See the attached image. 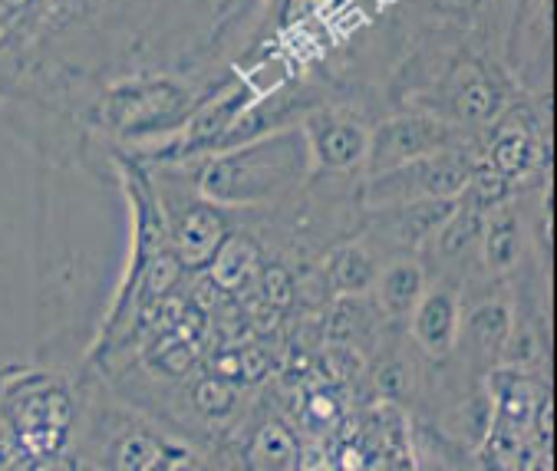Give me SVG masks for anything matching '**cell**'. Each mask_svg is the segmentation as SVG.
<instances>
[{
  "instance_id": "17",
  "label": "cell",
  "mask_w": 557,
  "mask_h": 471,
  "mask_svg": "<svg viewBox=\"0 0 557 471\" xmlns=\"http://www.w3.org/2000/svg\"><path fill=\"white\" fill-rule=\"evenodd\" d=\"M191 402H195V412L208 422H221L228 419L238 406V389L221 380V376H205L198 380V386L191 389Z\"/></svg>"
},
{
  "instance_id": "21",
  "label": "cell",
  "mask_w": 557,
  "mask_h": 471,
  "mask_svg": "<svg viewBox=\"0 0 557 471\" xmlns=\"http://www.w3.org/2000/svg\"><path fill=\"white\" fill-rule=\"evenodd\" d=\"M376 383H380V393H383V396H389V399H403V396L409 393V367L393 360V363L380 367Z\"/></svg>"
},
{
  "instance_id": "25",
  "label": "cell",
  "mask_w": 557,
  "mask_h": 471,
  "mask_svg": "<svg viewBox=\"0 0 557 471\" xmlns=\"http://www.w3.org/2000/svg\"><path fill=\"white\" fill-rule=\"evenodd\" d=\"M37 471H76V464H73L70 458H50V461H44Z\"/></svg>"
},
{
  "instance_id": "9",
  "label": "cell",
  "mask_w": 557,
  "mask_h": 471,
  "mask_svg": "<svg viewBox=\"0 0 557 471\" xmlns=\"http://www.w3.org/2000/svg\"><path fill=\"white\" fill-rule=\"evenodd\" d=\"M376 307L380 313L393 317V320H403L416 310L422 290H425V274L419 268V261H409V258H399L393 261L386 271L376 274Z\"/></svg>"
},
{
  "instance_id": "14",
  "label": "cell",
  "mask_w": 557,
  "mask_h": 471,
  "mask_svg": "<svg viewBox=\"0 0 557 471\" xmlns=\"http://www.w3.org/2000/svg\"><path fill=\"white\" fill-rule=\"evenodd\" d=\"M376 261L363 245H347L326 264V281L337 294H367L376 284Z\"/></svg>"
},
{
  "instance_id": "18",
  "label": "cell",
  "mask_w": 557,
  "mask_h": 471,
  "mask_svg": "<svg viewBox=\"0 0 557 471\" xmlns=\"http://www.w3.org/2000/svg\"><path fill=\"white\" fill-rule=\"evenodd\" d=\"M195 357H198L195 343L185 333H175V336H165L159 346H152L146 363L159 376H185L195 367Z\"/></svg>"
},
{
  "instance_id": "10",
  "label": "cell",
  "mask_w": 557,
  "mask_h": 471,
  "mask_svg": "<svg viewBox=\"0 0 557 471\" xmlns=\"http://www.w3.org/2000/svg\"><path fill=\"white\" fill-rule=\"evenodd\" d=\"M521 218L515 211V204L502 201L495 208L485 211V221H482V248H485V264L492 271H511L518 255H521Z\"/></svg>"
},
{
  "instance_id": "23",
  "label": "cell",
  "mask_w": 557,
  "mask_h": 471,
  "mask_svg": "<svg viewBox=\"0 0 557 471\" xmlns=\"http://www.w3.org/2000/svg\"><path fill=\"white\" fill-rule=\"evenodd\" d=\"M317 412H320V422H330L333 419V402H326V396H310L307 416H317Z\"/></svg>"
},
{
  "instance_id": "7",
  "label": "cell",
  "mask_w": 557,
  "mask_h": 471,
  "mask_svg": "<svg viewBox=\"0 0 557 471\" xmlns=\"http://www.w3.org/2000/svg\"><path fill=\"white\" fill-rule=\"evenodd\" d=\"M511 310L502 303V300H488L482 303L479 310L469 313L466 326H459V336H462V349L466 357L479 367H488L495 360H502V349L508 343V333H511Z\"/></svg>"
},
{
  "instance_id": "19",
  "label": "cell",
  "mask_w": 557,
  "mask_h": 471,
  "mask_svg": "<svg viewBox=\"0 0 557 471\" xmlns=\"http://www.w3.org/2000/svg\"><path fill=\"white\" fill-rule=\"evenodd\" d=\"M534 396H537L534 386H531L521 373H508V380L498 383V406H502V412H505L508 419H515V422H524V419L531 416V409L537 406Z\"/></svg>"
},
{
  "instance_id": "6",
  "label": "cell",
  "mask_w": 557,
  "mask_h": 471,
  "mask_svg": "<svg viewBox=\"0 0 557 471\" xmlns=\"http://www.w3.org/2000/svg\"><path fill=\"white\" fill-rule=\"evenodd\" d=\"M307 142L323 169H350L367 156V133L357 123H347L341 115H313L307 123Z\"/></svg>"
},
{
  "instance_id": "11",
  "label": "cell",
  "mask_w": 557,
  "mask_h": 471,
  "mask_svg": "<svg viewBox=\"0 0 557 471\" xmlns=\"http://www.w3.org/2000/svg\"><path fill=\"white\" fill-rule=\"evenodd\" d=\"M251 471H300V445L297 435L284 422H264L248 445Z\"/></svg>"
},
{
  "instance_id": "5",
  "label": "cell",
  "mask_w": 557,
  "mask_h": 471,
  "mask_svg": "<svg viewBox=\"0 0 557 471\" xmlns=\"http://www.w3.org/2000/svg\"><path fill=\"white\" fill-rule=\"evenodd\" d=\"M456 204H459V198H449V201L429 198V201H409V204L383 208L380 231L396 248H419L445 224V218L456 211Z\"/></svg>"
},
{
  "instance_id": "4",
  "label": "cell",
  "mask_w": 557,
  "mask_h": 471,
  "mask_svg": "<svg viewBox=\"0 0 557 471\" xmlns=\"http://www.w3.org/2000/svg\"><path fill=\"white\" fill-rule=\"evenodd\" d=\"M409 317H412V336L429 357L442 360L456 349V343H459V303H456L453 290H445V287L422 290V297Z\"/></svg>"
},
{
  "instance_id": "1",
  "label": "cell",
  "mask_w": 557,
  "mask_h": 471,
  "mask_svg": "<svg viewBox=\"0 0 557 471\" xmlns=\"http://www.w3.org/2000/svg\"><path fill=\"white\" fill-rule=\"evenodd\" d=\"M310 142L300 133L261 139L214 159L201 175V195L218 204H251L297 185L307 172Z\"/></svg>"
},
{
  "instance_id": "26",
  "label": "cell",
  "mask_w": 557,
  "mask_h": 471,
  "mask_svg": "<svg viewBox=\"0 0 557 471\" xmlns=\"http://www.w3.org/2000/svg\"><path fill=\"white\" fill-rule=\"evenodd\" d=\"M76 471H96V468H76Z\"/></svg>"
},
{
  "instance_id": "22",
  "label": "cell",
  "mask_w": 557,
  "mask_h": 471,
  "mask_svg": "<svg viewBox=\"0 0 557 471\" xmlns=\"http://www.w3.org/2000/svg\"><path fill=\"white\" fill-rule=\"evenodd\" d=\"M238 357V380H245V383H258V380H264L268 376V357L261 349H238L235 352Z\"/></svg>"
},
{
  "instance_id": "12",
  "label": "cell",
  "mask_w": 557,
  "mask_h": 471,
  "mask_svg": "<svg viewBox=\"0 0 557 471\" xmlns=\"http://www.w3.org/2000/svg\"><path fill=\"white\" fill-rule=\"evenodd\" d=\"M537 159H541L537 139L531 133H524L521 126L498 129L492 146H488V152H485V165L502 172L508 182L528 175L531 169H537Z\"/></svg>"
},
{
  "instance_id": "13",
  "label": "cell",
  "mask_w": 557,
  "mask_h": 471,
  "mask_svg": "<svg viewBox=\"0 0 557 471\" xmlns=\"http://www.w3.org/2000/svg\"><path fill=\"white\" fill-rule=\"evenodd\" d=\"M376 317H383V313H380V307H373L367 300V294H337V300L330 307V317H326V336L333 343L354 346L373 330Z\"/></svg>"
},
{
  "instance_id": "2",
  "label": "cell",
  "mask_w": 557,
  "mask_h": 471,
  "mask_svg": "<svg viewBox=\"0 0 557 471\" xmlns=\"http://www.w3.org/2000/svg\"><path fill=\"white\" fill-rule=\"evenodd\" d=\"M469 175H472L469 156H462V149H445L370 175L363 195L367 204L373 208H393V204L429 201V198L449 201L466 195Z\"/></svg>"
},
{
  "instance_id": "20",
  "label": "cell",
  "mask_w": 557,
  "mask_h": 471,
  "mask_svg": "<svg viewBox=\"0 0 557 471\" xmlns=\"http://www.w3.org/2000/svg\"><path fill=\"white\" fill-rule=\"evenodd\" d=\"M258 290H261V300H264L271 310H284V307L294 300V281H290V274H287L284 268H277V264H271V268L261 271Z\"/></svg>"
},
{
  "instance_id": "8",
  "label": "cell",
  "mask_w": 557,
  "mask_h": 471,
  "mask_svg": "<svg viewBox=\"0 0 557 471\" xmlns=\"http://www.w3.org/2000/svg\"><path fill=\"white\" fill-rule=\"evenodd\" d=\"M225 241V221L211 208H188L175 224V258L178 264L201 268Z\"/></svg>"
},
{
  "instance_id": "15",
  "label": "cell",
  "mask_w": 557,
  "mask_h": 471,
  "mask_svg": "<svg viewBox=\"0 0 557 471\" xmlns=\"http://www.w3.org/2000/svg\"><path fill=\"white\" fill-rule=\"evenodd\" d=\"M258 264V251L248 238H228L211 258V277L221 290H238L251 281Z\"/></svg>"
},
{
  "instance_id": "24",
  "label": "cell",
  "mask_w": 557,
  "mask_h": 471,
  "mask_svg": "<svg viewBox=\"0 0 557 471\" xmlns=\"http://www.w3.org/2000/svg\"><path fill=\"white\" fill-rule=\"evenodd\" d=\"M165 471H205L191 455H185V451H178L175 458H169V464H165Z\"/></svg>"
},
{
  "instance_id": "16",
  "label": "cell",
  "mask_w": 557,
  "mask_h": 471,
  "mask_svg": "<svg viewBox=\"0 0 557 471\" xmlns=\"http://www.w3.org/2000/svg\"><path fill=\"white\" fill-rule=\"evenodd\" d=\"M165 448L149 432H129L116 442L113 471H159Z\"/></svg>"
},
{
  "instance_id": "3",
  "label": "cell",
  "mask_w": 557,
  "mask_h": 471,
  "mask_svg": "<svg viewBox=\"0 0 557 471\" xmlns=\"http://www.w3.org/2000/svg\"><path fill=\"white\" fill-rule=\"evenodd\" d=\"M445 149H462L459 126H453L449 120H438L432 112H406V115H393L373 136H367L363 162L370 175H376Z\"/></svg>"
}]
</instances>
